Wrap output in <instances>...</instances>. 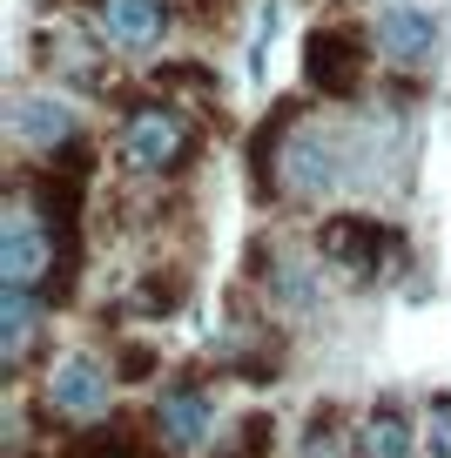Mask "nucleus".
<instances>
[{
  "instance_id": "obj_1",
  "label": "nucleus",
  "mask_w": 451,
  "mask_h": 458,
  "mask_svg": "<svg viewBox=\"0 0 451 458\" xmlns=\"http://www.w3.org/2000/svg\"><path fill=\"white\" fill-rule=\"evenodd\" d=\"M183 156H189V129L175 122L169 101H162V108L149 101V108L128 114V129H122V162H128V169L156 175V169H175Z\"/></svg>"
},
{
  "instance_id": "obj_2",
  "label": "nucleus",
  "mask_w": 451,
  "mask_h": 458,
  "mask_svg": "<svg viewBox=\"0 0 451 458\" xmlns=\"http://www.w3.org/2000/svg\"><path fill=\"white\" fill-rule=\"evenodd\" d=\"M0 276L7 290H41L55 276V229H41L28 209H14L0 229Z\"/></svg>"
},
{
  "instance_id": "obj_3",
  "label": "nucleus",
  "mask_w": 451,
  "mask_h": 458,
  "mask_svg": "<svg viewBox=\"0 0 451 458\" xmlns=\"http://www.w3.org/2000/svg\"><path fill=\"white\" fill-rule=\"evenodd\" d=\"M156 431L169 452H202L216 438V398L202 385H169L156 404Z\"/></svg>"
},
{
  "instance_id": "obj_4",
  "label": "nucleus",
  "mask_w": 451,
  "mask_h": 458,
  "mask_svg": "<svg viewBox=\"0 0 451 458\" xmlns=\"http://www.w3.org/2000/svg\"><path fill=\"white\" fill-rule=\"evenodd\" d=\"M108 385H115L108 364L74 351V358H61L55 371H47V404L68 411V418H95V411H108Z\"/></svg>"
},
{
  "instance_id": "obj_5",
  "label": "nucleus",
  "mask_w": 451,
  "mask_h": 458,
  "mask_svg": "<svg viewBox=\"0 0 451 458\" xmlns=\"http://www.w3.org/2000/svg\"><path fill=\"white\" fill-rule=\"evenodd\" d=\"M384 250H391V229L364 223V216H337V223H324V257L337 263L344 276H357V284L378 270Z\"/></svg>"
},
{
  "instance_id": "obj_6",
  "label": "nucleus",
  "mask_w": 451,
  "mask_h": 458,
  "mask_svg": "<svg viewBox=\"0 0 451 458\" xmlns=\"http://www.w3.org/2000/svg\"><path fill=\"white\" fill-rule=\"evenodd\" d=\"M344 182V169H337V142L330 135H296V148L283 156V189L290 196H330V189Z\"/></svg>"
},
{
  "instance_id": "obj_7",
  "label": "nucleus",
  "mask_w": 451,
  "mask_h": 458,
  "mask_svg": "<svg viewBox=\"0 0 451 458\" xmlns=\"http://www.w3.org/2000/svg\"><path fill=\"white\" fill-rule=\"evenodd\" d=\"M303 74H311V88H324V95H357V88H364V55H357L351 34H311Z\"/></svg>"
},
{
  "instance_id": "obj_8",
  "label": "nucleus",
  "mask_w": 451,
  "mask_h": 458,
  "mask_svg": "<svg viewBox=\"0 0 451 458\" xmlns=\"http://www.w3.org/2000/svg\"><path fill=\"white\" fill-rule=\"evenodd\" d=\"M378 47L391 61H404V68H424V61L438 55V21L424 14V7H384L378 14Z\"/></svg>"
},
{
  "instance_id": "obj_9",
  "label": "nucleus",
  "mask_w": 451,
  "mask_h": 458,
  "mask_svg": "<svg viewBox=\"0 0 451 458\" xmlns=\"http://www.w3.org/2000/svg\"><path fill=\"white\" fill-rule=\"evenodd\" d=\"M95 21L115 47H156L169 28V7L162 0H95Z\"/></svg>"
},
{
  "instance_id": "obj_10",
  "label": "nucleus",
  "mask_w": 451,
  "mask_h": 458,
  "mask_svg": "<svg viewBox=\"0 0 451 458\" xmlns=\"http://www.w3.org/2000/svg\"><path fill=\"white\" fill-rule=\"evenodd\" d=\"M14 135H21L28 148H47V156H55V148L74 135V114L61 108L55 95H21V101H14Z\"/></svg>"
},
{
  "instance_id": "obj_11",
  "label": "nucleus",
  "mask_w": 451,
  "mask_h": 458,
  "mask_svg": "<svg viewBox=\"0 0 451 458\" xmlns=\"http://www.w3.org/2000/svg\"><path fill=\"white\" fill-rule=\"evenodd\" d=\"M357 458H411V425L397 404H378L357 431Z\"/></svg>"
},
{
  "instance_id": "obj_12",
  "label": "nucleus",
  "mask_w": 451,
  "mask_h": 458,
  "mask_svg": "<svg viewBox=\"0 0 451 458\" xmlns=\"http://www.w3.org/2000/svg\"><path fill=\"white\" fill-rule=\"evenodd\" d=\"M28 337H34V303H28V290H7V303H0V351H7V364L28 351Z\"/></svg>"
},
{
  "instance_id": "obj_13",
  "label": "nucleus",
  "mask_w": 451,
  "mask_h": 458,
  "mask_svg": "<svg viewBox=\"0 0 451 458\" xmlns=\"http://www.w3.org/2000/svg\"><path fill=\"white\" fill-rule=\"evenodd\" d=\"M68 458H141V452L122 438V431H108V438H88V445H74Z\"/></svg>"
},
{
  "instance_id": "obj_14",
  "label": "nucleus",
  "mask_w": 451,
  "mask_h": 458,
  "mask_svg": "<svg viewBox=\"0 0 451 458\" xmlns=\"http://www.w3.org/2000/svg\"><path fill=\"white\" fill-rule=\"evenodd\" d=\"M431 458H451V398L431 404Z\"/></svg>"
},
{
  "instance_id": "obj_15",
  "label": "nucleus",
  "mask_w": 451,
  "mask_h": 458,
  "mask_svg": "<svg viewBox=\"0 0 451 458\" xmlns=\"http://www.w3.org/2000/svg\"><path fill=\"white\" fill-rule=\"evenodd\" d=\"M122 371H128V377L156 371V351H141V344H128V351H122Z\"/></svg>"
}]
</instances>
